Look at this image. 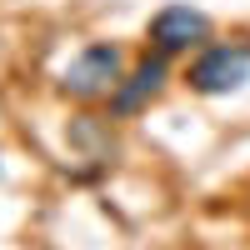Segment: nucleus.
Here are the masks:
<instances>
[{
  "instance_id": "1",
  "label": "nucleus",
  "mask_w": 250,
  "mask_h": 250,
  "mask_svg": "<svg viewBox=\"0 0 250 250\" xmlns=\"http://www.w3.org/2000/svg\"><path fill=\"white\" fill-rule=\"evenodd\" d=\"M120 85V50L105 45V40H95V45H85L70 65L65 75H60V90L75 95V100H100V95H115Z\"/></svg>"
},
{
  "instance_id": "2",
  "label": "nucleus",
  "mask_w": 250,
  "mask_h": 250,
  "mask_svg": "<svg viewBox=\"0 0 250 250\" xmlns=\"http://www.w3.org/2000/svg\"><path fill=\"white\" fill-rule=\"evenodd\" d=\"M250 80V45H210L190 65V90L200 95H235Z\"/></svg>"
},
{
  "instance_id": "3",
  "label": "nucleus",
  "mask_w": 250,
  "mask_h": 250,
  "mask_svg": "<svg viewBox=\"0 0 250 250\" xmlns=\"http://www.w3.org/2000/svg\"><path fill=\"white\" fill-rule=\"evenodd\" d=\"M150 40L160 55H180V50H195L210 40V15L195 10V5H165L150 20Z\"/></svg>"
},
{
  "instance_id": "4",
  "label": "nucleus",
  "mask_w": 250,
  "mask_h": 250,
  "mask_svg": "<svg viewBox=\"0 0 250 250\" xmlns=\"http://www.w3.org/2000/svg\"><path fill=\"white\" fill-rule=\"evenodd\" d=\"M165 80H170L165 55H145L140 65L130 70V80H120V85H115L110 110H115V115H135V110H145V105H150V100L165 90Z\"/></svg>"
}]
</instances>
